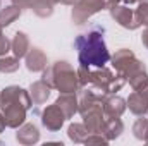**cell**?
Returning <instances> with one entry per match:
<instances>
[{"label": "cell", "instance_id": "484cf974", "mask_svg": "<svg viewBox=\"0 0 148 146\" xmlns=\"http://www.w3.org/2000/svg\"><path fill=\"white\" fill-rule=\"evenodd\" d=\"M141 43L148 48V26L145 28V31H143V35H141Z\"/></svg>", "mask_w": 148, "mask_h": 146}, {"label": "cell", "instance_id": "1f68e13d", "mask_svg": "<svg viewBox=\"0 0 148 146\" xmlns=\"http://www.w3.org/2000/svg\"><path fill=\"white\" fill-rule=\"evenodd\" d=\"M145 143H148V139H147V141H145Z\"/></svg>", "mask_w": 148, "mask_h": 146}, {"label": "cell", "instance_id": "52a82bcc", "mask_svg": "<svg viewBox=\"0 0 148 146\" xmlns=\"http://www.w3.org/2000/svg\"><path fill=\"white\" fill-rule=\"evenodd\" d=\"M109 12H110L112 19H114L119 26H122L124 29L134 31V29H138V28H140V26H138V23H136V19H134V10H131L129 7L117 3V5H114V7L109 9Z\"/></svg>", "mask_w": 148, "mask_h": 146}, {"label": "cell", "instance_id": "7402d4cb", "mask_svg": "<svg viewBox=\"0 0 148 146\" xmlns=\"http://www.w3.org/2000/svg\"><path fill=\"white\" fill-rule=\"evenodd\" d=\"M134 19L138 26H148V0L138 2V9L134 10Z\"/></svg>", "mask_w": 148, "mask_h": 146}, {"label": "cell", "instance_id": "3957f363", "mask_svg": "<svg viewBox=\"0 0 148 146\" xmlns=\"http://www.w3.org/2000/svg\"><path fill=\"white\" fill-rule=\"evenodd\" d=\"M112 65L121 74L126 83H129V86L133 88V91H138L140 88H143L148 83V72L147 65L129 50V48H121L117 50L110 57Z\"/></svg>", "mask_w": 148, "mask_h": 146}, {"label": "cell", "instance_id": "7a4b0ae2", "mask_svg": "<svg viewBox=\"0 0 148 146\" xmlns=\"http://www.w3.org/2000/svg\"><path fill=\"white\" fill-rule=\"evenodd\" d=\"M33 100L29 91L19 86H7L0 93V110L5 117L7 127L17 129L26 122V112L31 108Z\"/></svg>", "mask_w": 148, "mask_h": 146}, {"label": "cell", "instance_id": "30bf717a", "mask_svg": "<svg viewBox=\"0 0 148 146\" xmlns=\"http://www.w3.org/2000/svg\"><path fill=\"white\" fill-rule=\"evenodd\" d=\"M16 141L19 145H24V146H31V145H36L40 141V131L35 124H23L21 127H17V132H16Z\"/></svg>", "mask_w": 148, "mask_h": 146}, {"label": "cell", "instance_id": "4dcf8cb0", "mask_svg": "<svg viewBox=\"0 0 148 146\" xmlns=\"http://www.w3.org/2000/svg\"><path fill=\"white\" fill-rule=\"evenodd\" d=\"M122 2H124V3H129V5H131V3H138L140 0H122Z\"/></svg>", "mask_w": 148, "mask_h": 146}, {"label": "cell", "instance_id": "4316f807", "mask_svg": "<svg viewBox=\"0 0 148 146\" xmlns=\"http://www.w3.org/2000/svg\"><path fill=\"white\" fill-rule=\"evenodd\" d=\"M7 127V122H5V117H3V113L0 112V134L3 132V129Z\"/></svg>", "mask_w": 148, "mask_h": 146}, {"label": "cell", "instance_id": "9c48e42d", "mask_svg": "<svg viewBox=\"0 0 148 146\" xmlns=\"http://www.w3.org/2000/svg\"><path fill=\"white\" fill-rule=\"evenodd\" d=\"M24 64H26V69L29 72H43L48 67V57L41 48L33 46L24 55Z\"/></svg>", "mask_w": 148, "mask_h": 146}, {"label": "cell", "instance_id": "5bb4252c", "mask_svg": "<svg viewBox=\"0 0 148 146\" xmlns=\"http://www.w3.org/2000/svg\"><path fill=\"white\" fill-rule=\"evenodd\" d=\"M55 103L64 112L66 119H73L74 113L77 112V96H76V93H60L59 98L55 100Z\"/></svg>", "mask_w": 148, "mask_h": 146}, {"label": "cell", "instance_id": "7c38bea8", "mask_svg": "<svg viewBox=\"0 0 148 146\" xmlns=\"http://www.w3.org/2000/svg\"><path fill=\"white\" fill-rule=\"evenodd\" d=\"M50 93H52V88H50V84L45 83L43 79L31 83V86H29V95H31V100H33L35 105L45 103V102L50 98Z\"/></svg>", "mask_w": 148, "mask_h": 146}, {"label": "cell", "instance_id": "2e32d148", "mask_svg": "<svg viewBox=\"0 0 148 146\" xmlns=\"http://www.w3.org/2000/svg\"><path fill=\"white\" fill-rule=\"evenodd\" d=\"M31 48V45H29V38L26 33H23V31H17L14 38L10 40V50H12V53H14V57H17V59H23L26 53H28V50Z\"/></svg>", "mask_w": 148, "mask_h": 146}, {"label": "cell", "instance_id": "e0dca14e", "mask_svg": "<svg viewBox=\"0 0 148 146\" xmlns=\"http://www.w3.org/2000/svg\"><path fill=\"white\" fill-rule=\"evenodd\" d=\"M57 3H59V0H29V9L38 17L47 19L53 14V9Z\"/></svg>", "mask_w": 148, "mask_h": 146}, {"label": "cell", "instance_id": "8fae6325", "mask_svg": "<svg viewBox=\"0 0 148 146\" xmlns=\"http://www.w3.org/2000/svg\"><path fill=\"white\" fill-rule=\"evenodd\" d=\"M127 108V103L124 98L117 96L115 93L114 95H107L105 100H103V113L105 117H121Z\"/></svg>", "mask_w": 148, "mask_h": 146}, {"label": "cell", "instance_id": "d6a6232c", "mask_svg": "<svg viewBox=\"0 0 148 146\" xmlns=\"http://www.w3.org/2000/svg\"><path fill=\"white\" fill-rule=\"evenodd\" d=\"M0 5H2V2H0Z\"/></svg>", "mask_w": 148, "mask_h": 146}, {"label": "cell", "instance_id": "277c9868", "mask_svg": "<svg viewBox=\"0 0 148 146\" xmlns=\"http://www.w3.org/2000/svg\"><path fill=\"white\" fill-rule=\"evenodd\" d=\"M45 83L50 84L52 89H57L59 93H77L81 89L79 79H77V71L67 60H57L50 64L45 71L43 77Z\"/></svg>", "mask_w": 148, "mask_h": 146}, {"label": "cell", "instance_id": "d6986e66", "mask_svg": "<svg viewBox=\"0 0 148 146\" xmlns=\"http://www.w3.org/2000/svg\"><path fill=\"white\" fill-rule=\"evenodd\" d=\"M88 129L84 127V124H77V122H73L69 124L67 127V136L73 143H84L86 136H88Z\"/></svg>", "mask_w": 148, "mask_h": 146}, {"label": "cell", "instance_id": "83f0119b", "mask_svg": "<svg viewBox=\"0 0 148 146\" xmlns=\"http://www.w3.org/2000/svg\"><path fill=\"white\" fill-rule=\"evenodd\" d=\"M138 91H140V93H141L143 96H147V98H148V83L145 84V86H143V88H140Z\"/></svg>", "mask_w": 148, "mask_h": 146}, {"label": "cell", "instance_id": "ba28073f", "mask_svg": "<svg viewBox=\"0 0 148 146\" xmlns=\"http://www.w3.org/2000/svg\"><path fill=\"white\" fill-rule=\"evenodd\" d=\"M66 120H67V119H66L64 112L59 108L57 103L48 105L47 108L41 112V124H43V127H47V129L52 131V132L60 131V127L64 126Z\"/></svg>", "mask_w": 148, "mask_h": 146}, {"label": "cell", "instance_id": "5b68a950", "mask_svg": "<svg viewBox=\"0 0 148 146\" xmlns=\"http://www.w3.org/2000/svg\"><path fill=\"white\" fill-rule=\"evenodd\" d=\"M90 84L93 86L95 91L102 95H114L121 91V88L126 84V79L121 74H114L110 69L103 65V67H97L95 71L90 69Z\"/></svg>", "mask_w": 148, "mask_h": 146}, {"label": "cell", "instance_id": "44dd1931", "mask_svg": "<svg viewBox=\"0 0 148 146\" xmlns=\"http://www.w3.org/2000/svg\"><path fill=\"white\" fill-rule=\"evenodd\" d=\"M19 69V59L17 57H0V72L3 74H12Z\"/></svg>", "mask_w": 148, "mask_h": 146}, {"label": "cell", "instance_id": "8992f818", "mask_svg": "<svg viewBox=\"0 0 148 146\" xmlns=\"http://www.w3.org/2000/svg\"><path fill=\"white\" fill-rule=\"evenodd\" d=\"M102 9H107V0H77L73 5L71 19L76 26H83L91 16L98 14Z\"/></svg>", "mask_w": 148, "mask_h": 146}, {"label": "cell", "instance_id": "f546056e", "mask_svg": "<svg viewBox=\"0 0 148 146\" xmlns=\"http://www.w3.org/2000/svg\"><path fill=\"white\" fill-rule=\"evenodd\" d=\"M59 2H60V3H64V5H74L77 0H59Z\"/></svg>", "mask_w": 148, "mask_h": 146}, {"label": "cell", "instance_id": "d4e9b609", "mask_svg": "<svg viewBox=\"0 0 148 146\" xmlns=\"http://www.w3.org/2000/svg\"><path fill=\"white\" fill-rule=\"evenodd\" d=\"M10 2L19 5L21 9H29V0H10Z\"/></svg>", "mask_w": 148, "mask_h": 146}, {"label": "cell", "instance_id": "6da1fadb", "mask_svg": "<svg viewBox=\"0 0 148 146\" xmlns=\"http://www.w3.org/2000/svg\"><path fill=\"white\" fill-rule=\"evenodd\" d=\"M77 50V60L83 67H103L110 60V53L105 45V29L93 26L74 40Z\"/></svg>", "mask_w": 148, "mask_h": 146}, {"label": "cell", "instance_id": "9a60e30c", "mask_svg": "<svg viewBox=\"0 0 148 146\" xmlns=\"http://www.w3.org/2000/svg\"><path fill=\"white\" fill-rule=\"evenodd\" d=\"M126 103H127L129 112L134 113V115H138V117L148 113V98L143 96L140 91H133V93L129 95V98L126 100Z\"/></svg>", "mask_w": 148, "mask_h": 146}, {"label": "cell", "instance_id": "f1b7e54d", "mask_svg": "<svg viewBox=\"0 0 148 146\" xmlns=\"http://www.w3.org/2000/svg\"><path fill=\"white\" fill-rule=\"evenodd\" d=\"M122 0H107V9H110L114 5H117V3H121Z\"/></svg>", "mask_w": 148, "mask_h": 146}, {"label": "cell", "instance_id": "603a6c76", "mask_svg": "<svg viewBox=\"0 0 148 146\" xmlns=\"http://www.w3.org/2000/svg\"><path fill=\"white\" fill-rule=\"evenodd\" d=\"M109 143V139L102 134V132H91V134H88L86 136V139H84V145L88 146V145H102V146H105Z\"/></svg>", "mask_w": 148, "mask_h": 146}, {"label": "cell", "instance_id": "ffe728a7", "mask_svg": "<svg viewBox=\"0 0 148 146\" xmlns=\"http://www.w3.org/2000/svg\"><path fill=\"white\" fill-rule=\"evenodd\" d=\"M133 134L136 139L140 141H147L148 139V119H145L141 115V119H138L134 124H133Z\"/></svg>", "mask_w": 148, "mask_h": 146}, {"label": "cell", "instance_id": "ac0fdd59", "mask_svg": "<svg viewBox=\"0 0 148 146\" xmlns=\"http://www.w3.org/2000/svg\"><path fill=\"white\" fill-rule=\"evenodd\" d=\"M21 14H23V9H21L19 5H16V3L7 5L5 9H0V24H2L3 28L10 26L12 23H16V21L21 17Z\"/></svg>", "mask_w": 148, "mask_h": 146}, {"label": "cell", "instance_id": "4fadbf2b", "mask_svg": "<svg viewBox=\"0 0 148 146\" xmlns=\"http://www.w3.org/2000/svg\"><path fill=\"white\" fill-rule=\"evenodd\" d=\"M122 132H124V124H122L121 117H105V122L102 126V134L109 141L121 138Z\"/></svg>", "mask_w": 148, "mask_h": 146}, {"label": "cell", "instance_id": "cb8c5ba5", "mask_svg": "<svg viewBox=\"0 0 148 146\" xmlns=\"http://www.w3.org/2000/svg\"><path fill=\"white\" fill-rule=\"evenodd\" d=\"M2 24H0V57H3L9 50H10V41L7 40V36L3 35V31H2Z\"/></svg>", "mask_w": 148, "mask_h": 146}]
</instances>
